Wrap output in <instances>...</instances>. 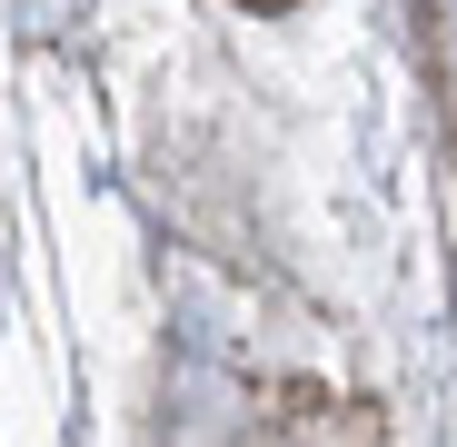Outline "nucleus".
<instances>
[{
	"label": "nucleus",
	"mask_w": 457,
	"mask_h": 447,
	"mask_svg": "<svg viewBox=\"0 0 457 447\" xmlns=\"http://www.w3.org/2000/svg\"><path fill=\"white\" fill-rule=\"evenodd\" d=\"M249 11H288V0H249Z\"/></svg>",
	"instance_id": "f257e3e1"
}]
</instances>
